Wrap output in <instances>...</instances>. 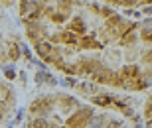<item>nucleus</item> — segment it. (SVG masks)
Segmentation results:
<instances>
[{"label":"nucleus","instance_id":"nucleus-1","mask_svg":"<svg viewBox=\"0 0 152 128\" xmlns=\"http://www.w3.org/2000/svg\"><path fill=\"white\" fill-rule=\"evenodd\" d=\"M148 128H152V124H150V126H148Z\"/></svg>","mask_w":152,"mask_h":128}]
</instances>
